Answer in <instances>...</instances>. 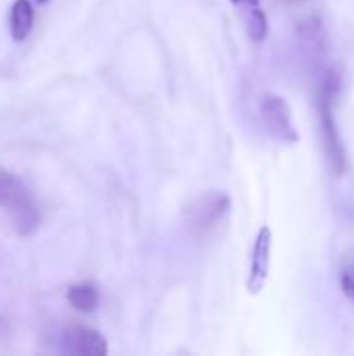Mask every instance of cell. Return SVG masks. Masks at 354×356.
Returning a JSON list of instances; mask_svg holds the SVG:
<instances>
[{
	"label": "cell",
	"instance_id": "6da1fadb",
	"mask_svg": "<svg viewBox=\"0 0 354 356\" xmlns=\"http://www.w3.org/2000/svg\"><path fill=\"white\" fill-rule=\"evenodd\" d=\"M340 88H342V73L336 67H330L323 73V79L319 83L317 115H319L323 148H325L328 161L336 175H342L348 169L346 148H344V142H342V136L338 129V121H336V98L340 94Z\"/></svg>",
	"mask_w": 354,
	"mask_h": 356
},
{
	"label": "cell",
	"instance_id": "7a4b0ae2",
	"mask_svg": "<svg viewBox=\"0 0 354 356\" xmlns=\"http://www.w3.org/2000/svg\"><path fill=\"white\" fill-rule=\"evenodd\" d=\"M0 211L19 236H31L40 225V209L29 188L0 165Z\"/></svg>",
	"mask_w": 354,
	"mask_h": 356
},
{
	"label": "cell",
	"instance_id": "3957f363",
	"mask_svg": "<svg viewBox=\"0 0 354 356\" xmlns=\"http://www.w3.org/2000/svg\"><path fill=\"white\" fill-rule=\"evenodd\" d=\"M230 211H232V198L225 192L209 190V192L196 196L186 207L184 217H186L188 229L194 236L204 238V236L213 234L227 219Z\"/></svg>",
	"mask_w": 354,
	"mask_h": 356
},
{
	"label": "cell",
	"instance_id": "277c9868",
	"mask_svg": "<svg viewBox=\"0 0 354 356\" xmlns=\"http://www.w3.org/2000/svg\"><path fill=\"white\" fill-rule=\"evenodd\" d=\"M271 252H273V229L269 225H261L250 250L246 290L250 296H257L265 290L271 273Z\"/></svg>",
	"mask_w": 354,
	"mask_h": 356
},
{
	"label": "cell",
	"instance_id": "5b68a950",
	"mask_svg": "<svg viewBox=\"0 0 354 356\" xmlns=\"http://www.w3.org/2000/svg\"><path fill=\"white\" fill-rule=\"evenodd\" d=\"M261 119L267 127V131L277 138L280 142L296 144L298 142V131L292 121V111L286 98L277 94H267L261 100Z\"/></svg>",
	"mask_w": 354,
	"mask_h": 356
},
{
	"label": "cell",
	"instance_id": "8992f818",
	"mask_svg": "<svg viewBox=\"0 0 354 356\" xmlns=\"http://www.w3.org/2000/svg\"><path fill=\"white\" fill-rule=\"evenodd\" d=\"M61 350L73 356H106L108 344L98 330L69 323L61 334Z\"/></svg>",
	"mask_w": 354,
	"mask_h": 356
},
{
	"label": "cell",
	"instance_id": "52a82bcc",
	"mask_svg": "<svg viewBox=\"0 0 354 356\" xmlns=\"http://www.w3.org/2000/svg\"><path fill=\"white\" fill-rule=\"evenodd\" d=\"M33 19H35V13H33V6H31L29 0H15L13 2L8 29H10V38L17 44L27 40V35L33 29Z\"/></svg>",
	"mask_w": 354,
	"mask_h": 356
},
{
	"label": "cell",
	"instance_id": "ba28073f",
	"mask_svg": "<svg viewBox=\"0 0 354 356\" xmlns=\"http://www.w3.org/2000/svg\"><path fill=\"white\" fill-rule=\"evenodd\" d=\"M67 302L79 313H94L100 305V290L94 282H79L69 286Z\"/></svg>",
	"mask_w": 354,
	"mask_h": 356
},
{
	"label": "cell",
	"instance_id": "9c48e42d",
	"mask_svg": "<svg viewBox=\"0 0 354 356\" xmlns=\"http://www.w3.org/2000/svg\"><path fill=\"white\" fill-rule=\"evenodd\" d=\"M338 282H340V290L344 294V298L354 305V246L348 248L342 259H340V267H338Z\"/></svg>",
	"mask_w": 354,
	"mask_h": 356
},
{
	"label": "cell",
	"instance_id": "30bf717a",
	"mask_svg": "<svg viewBox=\"0 0 354 356\" xmlns=\"http://www.w3.org/2000/svg\"><path fill=\"white\" fill-rule=\"evenodd\" d=\"M269 33V19L261 6H252L248 13V35L255 42H263Z\"/></svg>",
	"mask_w": 354,
	"mask_h": 356
},
{
	"label": "cell",
	"instance_id": "8fae6325",
	"mask_svg": "<svg viewBox=\"0 0 354 356\" xmlns=\"http://www.w3.org/2000/svg\"><path fill=\"white\" fill-rule=\"evenodd\" d=\"M244 2H246V4H248L250 8H252V6H259V4H261V0H244Z\"/></svg>",
	"mask_w": 354,
	"mask_h": 356
},
{
	"label": "cell",
	"instance_id": "7c38bea8",
	"mask_svg": "<svg viewBox=\"0 0 354 356\" xmlns=\"http://www.w3.org/2000/svg\"><path fill=\"white\" fill-rule=\"evenodd\" d=\"M2 334H4V319L0 317V336H2Z\"/></svg>",
	"mask_w": 354,
	"mask_h": 356
},
{
	"label": "cell",
	"instance_id": "4fadbf2b",
	"mask_svg": "<svg viewBox=\"0 0 354 356\" xmlns=\"http://www.w3.org/2000/svg\"><path fill=\"white\" fill-rule=\"evenodd\" d=\"M38 2H40V4H46V2H48V0H38Z\"/></svg>",
	"mask_w": 354,
	"mask_h": 356
},
{
	"label": "cell",
	"instance_id": "5bb4252c",
	"mask_svg": "<svg viewBox=\"0 0 354 356\" xmlns=\"http://www.w3.org/2000/svg\"><path fill=\"white\" fill-rule=\"evenodd\" d=\"M230 2H232V4H238V2H240V0H230Z\"/></svg>",
	"mask_w": 354,
	"mask_h": 356
}]
</instances>
